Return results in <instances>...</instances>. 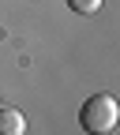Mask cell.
<instances>
[{"label":"cell","instance_id":"6da1fadb","mask_svg":"<svg viewBox=\"0 0 120 135\" xmlns=\"http://www.w3.org/2000/svg\"><path fill=\"white\" fill-rule=\"evenodd\" d=\"M79 124L87 128V131H98V135H105L120 124V101L113 94H94L83 101V109H79Z\"/></svg>","mask_w":120,"mask_h":135},{"label":"cell","instance_id":"7a4b0ae2","mask_svg":"<svg viewBox=\"0 0 120 135\" xmlns=\"http://www.w3.org/2000/svg\"><path fill=\"white\" fill-rule=\"evenodd\" d=\"M26 131V116L11 105H0V135H23Z\"/></svg>","mask_w":120,"mask_h":135},{"label":"cell","instance_id":"3957f363","mask_svg":"<svg viewBox=\"0 0 120 135\" xmlns=\"http://www.w3.org/2000/svg\"><path fill=\"white\" fill-rule=\"evenodd\" d=\"M68 8L79 11V15H94V11L101 8V0H68Z\"/></svg>","mask_w":120,"mask_h":135},{"label":"cell","instance_id":"277c9868","mask_svg":"<svg viewBox=\"0 0 120 135\" xmlns=\"http://www.w3.org/2000/svg\"><path fill=\"white\" fill-rule=\"evenodd\" d=\"M0 105H4V98H0Z\"/></svg>","mask_w":120,"mask_h":135}]
</instances>
